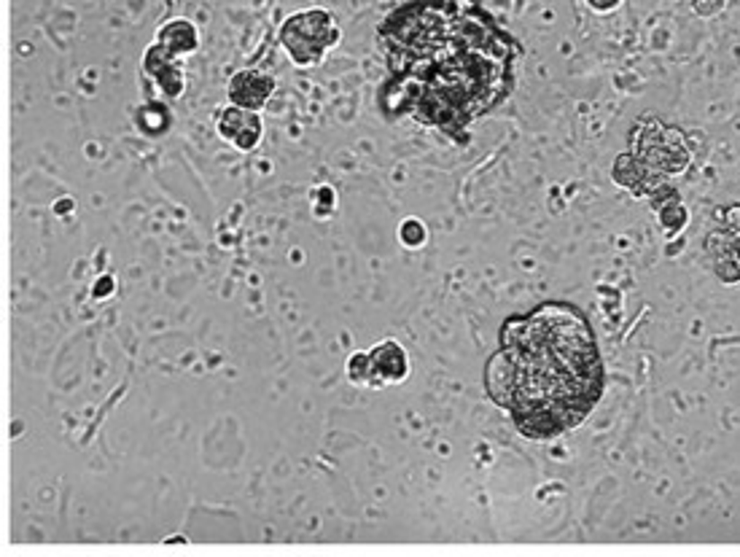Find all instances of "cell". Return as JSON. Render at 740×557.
I'll return each mask as SVG.
<instances>
[{"instance_id":"cell-14","label":"cell","mask_w":740,"mask_h":557,"mask_svg":"<svg viewBox=\"0 0 740 557\" xmlns=\"http://www.w3.org/2000/svg\"><path fill=\"white\" fill-rule=\"evenodd\" d=\"M595 11H612V8H617L622 0H587Z\"/></svg>"},{"instance_id":"cell-12","label":"cell","mask_w":740,"mask_h":557,"mask_svg":"<svg viewBox=\"0 0 740 557\" xmlns=\"http://www.w3.org/2000/svg\"><path fill=\"white\" fill-rule=\"evenodd\" d=\"M399 237H401V243H404L407 248H420V245L426 243L428 232H426L423 221H418V218H407V221L401 224V229H399Z\"/></svg>"},{"instance_id":"cell-7","label":"cell","mask_w":740,"mask_h":557,"mask_svg":"<svg viewBox=\"0 0 740 557\" xmlns=\"http://www.w3.org/2000/svg\"><path fill=\"white\" fill-rule=\"evenodd\" d=\"M218 135L232 140L240 151H251L261 137V121L256 116V111L234 105L218 116Z\"/></svg>"},{"instance_id":"cell-15","label":"cell","mask_w":740,"mask_h":557,"mask_svg":"<svg viewBox=\"0 0 740 557\" xmlns=\"http://www.w3.org/2000/svg\"><path fill=\"white\" fill-rule=\"evenodd\" d=\"M110 288H113V283H110V278H102V283H100V286H97V288H94L92 294H94V296H102V294H108Z\"/></svg>"},{"instance_id":"cell-5","label":"cell","mask_w":740,"mask_h":557,"mask_svg":"<svg viewBox=\"0 0 740 557\" xmlns=\"http://www.w3.org/2000/svg\"><path fill=\"white\" fill-rule=\"evenodd\" d=\"M369 367H372L369 388H385V385L401 383L407 377L410 358H407V350L396 340H385L369 350Z\"/></svg>"},{"instance_id":"cell-2","label":"cell","mask_w":740,"mask_h":557,"mask_svg":"<svg viewBox=\"0 0 740 557\" xmlns=\"http://www.w3.org/2000/svg\"><path fill=\"white\" fill-rule=\"evenodd\" d=\"M485 388L528 439L574 431L603 393V361L587 318L566 302L509 318L485 367Z\"/></svg>"},{"instance_id":"cell-3","label":"cell","mask_w":740,"mask_h":557,"mask_svg":"<svg viewBox=\"0 0 740 557\" xmlns=\"http://www.w3.org/2000/svg\"><path fill=\"white\" fill-rule=\"evenodd\" d=\"M339 27L337 19L323 8H304L291 13L280 27V43L299 67L318 65L323 54L337 46Z\"/></svg>"},{"instance_id":"cell-6","label":"cell","mask_w":740,"mask_h":557,"mask_svg":"<svg viewBox=\"0 0 740 557\" xmlns=\"http://www.w3.org/2000/svg\"><path fill=\"white\" fill-rule=\"evenodd\" d=\"M275 92V81L272 75L261 73V70H237L229 81V100L240 108H248V111H259L269 94Z\"/></svg>"},{"instance_id":"cell-9","label":"cell","mask_w":740,"mask_h":557,"mask_svg":"<svg viewBox=\"0 0 740 557\" xmlns=\"http://www.w3.org/2000/svg\"><path fill=\"white\" fill-rule=\"evenodd\" d=\"M709 251L717 261V272L722 275L727 267H736L740 275V229H725L714 232L709 237Z\"/></svg>"},{"instance_id":"cell-4","label":"cell","mask_w":740,"mask_h":557,"mask_svg":"<svg viewBox=\"0 0 740 557\" xmlns=\"http://www.w3.org/2000/svg\"><path fill=\"white\" fill-rule=\"evenodd\" d=\"M633 154L657 175H679L690 164V146L676 127L641 119L633 132Z\"/></svg>"},{"instance_id":"cell-8","label":"cell","mask_w":740,"mask_h":557,"mask_svg":"<svg viewBox=\"0 0 740 557\" xmlns=\"http://www.w3.org/2000/svg\"><path fill=\"white\" fill-rule=\"evenodd\" d=\"M614 181L636 194H649L657 189V172H652L636 154H622L614 162Z\"/></svg>"},{"instance_id":"cell-11","label":"cell","mask_w":740,"mask_h":557,"mask_svg":"<svg viewBox=\"0 0 740 557\" xmlns=\"http://www.w3.org/2000/svg\"><path fill=\"white\" fill-rule=\"evenodd\" d=\"M348 377L356 385H369L372 380V367H369V353H353L348 358Z\"/></svg>"},{"instance_id":"cell-13","label":"cell","mask_w":740,"mask_h":557,"mask_svg":"<svg viewBox=\"0 0 740 557\" xmlns=\"http://www.w3.org/2000/svg\"><path fill=\"white\" fill-rule=\"evenodd\" d=\"M318 194H321V199H323L326 205H318L315 210H318V216H323V213H326L329 208H334V191H331V189H321Z\"/></svg>"},{"instance_id":"cell-1","label":"cell","mask_w":740,"mask_h":557,"mask_svg":"<svg viewBox=\"0 0 740 557\" xmlns=\"http://www.w3.org/2000/svg\"><path fill=\"white\" fill-rule=\"evenodd\" d=\"M391 119H418L455 143L515 86V38L477 0H412L380 24Z\"/></svg>"},{"instance_id":"cell-10","label":"cell","mask_w":740,"mask_h":557,"mask_svg":"<svg viewBox=\"0 0 740 557\" xmlns=\"http://www.w3.org/2000/svg\"><path fill=\"white\" fill-rule=\"evenodd\" d=\"M156 43L170 54H189L197 49V30L186 19H175L164 24L156 35Z\"/></svg>"}]
</instances>
